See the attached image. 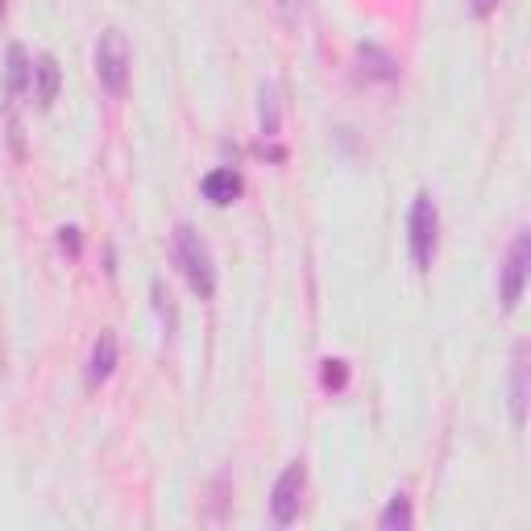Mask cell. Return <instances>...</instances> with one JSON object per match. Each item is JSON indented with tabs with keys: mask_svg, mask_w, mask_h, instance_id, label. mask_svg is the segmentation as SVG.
<instances>
[{
	"mask_svg": "<svg viewBox=\"0 0 531 531\" xmlns=\"http://www.w3.org/2000/svg\"><path fill=\"white\" fill-rule=\"evenodd\" d=\"M175 262L183 270V278L191 283V291L200 299H212L216 295V266H212V254L208 245L200 241V233H195L191 225H179L175 229Z\"/></svg>",
	"mask_w": 531,
	"mask_h": 531,
	"instance_id": "1",
	"label": "cell"
},
{
	"mask_svg": "<svg viewBox=\"0 0 531 531\" xmlns=\"http://www.w3.org/2000/svg\"><path fill=\"white\" fill-rule=\"evenodd\" d=\"M96 79L108 96H125L129 83V42L121 30H104L96 42Z\"/></svg>",
	"mask_w": 531,
	"mask_h": 531,
	"instance_id": "2",
	"label": "cell"
},
{
	"mask_svg": "<svg viewBox=\"0 0 531 531\" xmlns=\"http://www.w3.org/2000/svg\"><path fill=\"white\" fill-rule=\"evenodd\" d=\"M407 229H411L407 241H411V262H415V270H428L432 258H436V233H440V216H436V204H432L428 191L415 195Z\"/></svg>",
	"mask_w": 531,
	"mask_h": 531,
	"instance_id": "3",
	"label": "cell"
},
{
	"mask_svg": "<svg viewBox=\"0 0 531 531\" xmlns=\"http://www.w3.org/2000/svg\"><path fill=\"white\" fill-rule=\"evenodd\" d=\"M303 486H307V465H303V461H291V465L283 469V478H278L274 490H270V515H274V523L287 527V523L299 519Z\"/></svg>",
	"mask_w": 531,
	"mask_h": 531,
	"instance_id": "4",
	"label": "cell"
},
{
	"mask_svg": "<svg viewBox=\"0 0 531 531\" xmlns=\"http://www.w3.org/2000/svg\"><path fill=\"white\" fill-rule=\"evenodd\" d=\"M527 266H531V237L519 233L511 241V254L502 262V283H498V295H502V307L515 312L519 299H523V287H527Z\"/></svg>",
	"mask_w": 531,
	"mask_h": 531,
	"instance_id": "5",
	"label": "cell"
},
{
	"mask_svg": "<svg viewBox=\"0 0 531 531\" xmlns=\"http://www.w3.org/2000/svg\"><path fill=\"white\" fill-rule=\"evenodd\" d=\"M357 75L374 83H390V79H399V63H395V54L366 42V46H357Z\"/></svg>",
	"mask_w": 531,
	"mask_h": 531,
	"instance_id": "6",
	"label": "cell"
},
{
	"mask_svg": "<svg viewBox=\"0 0 531 531\" xmlns=\"http://www.w3.org/2000/svg\"><path fill=\"white\" fill-rule=\"evenodd\" d=\"M241 187L245 183H241V175L233 171V166H216V171L204 175V200L216 204V208H225L241 195Z\"/></svg>",
	"mask_w": 531,
	"mask_h": 531,
	"instance_id": "7",
	"label": "cell"
},
{
	"mask_svg": "<svg viewBox=\"0 0 531 531\" xmlns=\"http://www.w3.org/2000/svg\"><path fill=\"white\" fill-rule=\"evenodd\" d=\"M113 370H117V337L100 332V341L92 345V357H88V386H100Z\"/></svg>",
	"mask_w": 531,
	"mask_h": 531,
	"instance_id": "8",
	"label": "cell"
},
{
	"mask_svg": "<svg viewBox=\"0 0 531 531\" xmlns=\"http://www.w3.org/2000/svg\"><path fill=\"white\" fill-rule=\"evenodd\" d=\"M34 83H38V104L50 108L54 96H59V63H54V54H42L34 63Z\"/></svg>",
	"mask_w": 531,
	"mask_h": 531,
	"instance_id": "9",
	"label": "cell"
},
{
	"mask_svg": "<svg viewBox=\"0 0 531 531\" xmlns=\"http://www.w3.org/2000/svg\"><path fill=\"white\" fill-rule=\"evenodd\" d=\"M511 411H515V424L523 428L527 419V345L515 349V382H511Z\"/></svg>",
	"mask_w": 531,
	"mask_h": 531,
	"instance_id": "10",
	"label": "cell"
},
{
	"mask_svg": "<svg viewBox=\"0 0 531 531\" xmlns=\"http://www.w3.org/2000/svg\"><path fill=\"white\" fill-rule=\"evenodd\" d=\"M34 83V63L30 54H25V46H9V92L21 96L25 88Z\"/></svg>",
	"mask_w": 531,
	"mask_h": 531,
	"instance_id": "11",
	"label": "cell"
},
{
	"mask_svg": "<svg viewBox=\"0 0 531 531\" xmlns=\"http://www.w3.org/2000/svg\"><path fill=\"white\" fill-rule=\"evenodd\" d=\"M411 519H415V515H411V498H407V494H395V498L386 502V511H382L378 523H382L386 531H407Z\"/></svg>",
	"mask_w": 531,
	"mask_h": 531,
	"instance_id": "12",
	"label": "cell"
},
{
	"mask_svg": "<svg viewBox=\"0 0 531 531\" xmlns=\"http://www.w3.org/2000/svg\"><path fill=\"white\" fill-rule=\"evenodd\" d=\"M320 386L324 390H345L349 386V361H341V357L320 361Z\"/></svg>",
	"mask_w": 531,
	"mask_h": 531,
	"instance_id": "13",
	"label": "cell"
},
{
	"mask_svg": "<svg viewBox=\"0 0 531 531\" xmlns=\"http://www.w3.org/2000/svg\"><path fill=\"white\" fill-rule=\"evenodd\" d=\"M262 133L274 137L278 133V104H274V88H262Z\"/></svg>",
	"mask_w": 531,
	"mask_h": 531,
	"instance_id": "14",
	"label": "cell"
},
{
	"mask_svg": "<svg viewBox=\"0 0 531 531\" xmlns=\"http://www.w3.org/2000/svg\"><path fill=\"white\" fill-rule=\"evenodd\" d=\"M498 9V0H469V13L473 17H490Z\"/></svg>",
	"mask_w": 531,
	"mask_h": 531,
	"instance_id": "15",
	"label": "cell"
},
{
	"mask_svg": "<svg viewBox=\"0 0 531 531\" xmlns=\"http://www.w3.org/2000/svg\"><path fill=\"white\" fill-rule=\"evenodd\" d=\"M59 245L67 249V254H79V229H63L59 233Z\"/></svg>",
	"mask_w": 531,
	"mask_h": 531,
	"instance_id": "16",
	"label": "cell"
},
{
	"mask_svg": "<svg viewBox=\"0 0 531 531\" xmlns=\"http://www.w3.org/2000/svg\"><path fill=\"white\" fill-rule=\"evenodd\" d=\"M278 9H283V17H299L303 0H278Z\"/></svg>",
	"mask_w": 531,
	"mask_h": 531,
	"instance_id": "17",
	"label": "cell"
},
{
	"mask_svg": "<svg viewBox=\"0 0 531 531\" xmlns=\"http://www.w3.org/2000/svg\"><path fill=\"white\" fill-rule=\"evenodd\" d=\"M0 17H5V5H0Z\"/></svg>",
	"mask_w": 531,
	"mask_h": 531,
	"instance_id": "18",
	"label": "cell"
}]
</instances>
